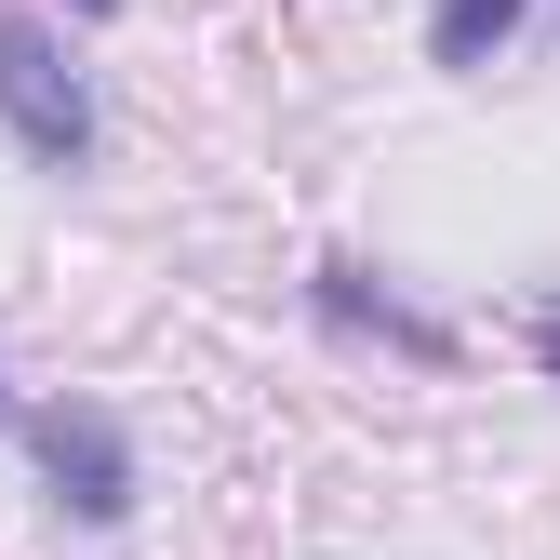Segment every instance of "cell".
Here are the masks:
<instances>
[{
    "label": "cell",
    "mask_w": 560,
    "mask_h": 560,
    "mask_svg": "<svg viewBox=\"0 0 560 560\" xmlns=\"http://www.w3.org/2000/svg\"><path fill=\"white\" fill-rule=\"evenodd\" d=\"M0 120H14L40 161H81V148H94V94H81V67H67L27 14H0Z\"/></svg>",
    "instance_id": "1"
},
{
    "label": "cell",
    "mask_w": 560,
    "mask_h": 560,
    "mask_svg": "<svg viewBox=\"0 0 560 560\" xmlns=\"http://www.w3.org/2000/svg\"><path fill=\"white\" fill-rule=\"evenodd\" d=\"M40 467L67 480L81 521H120V508H133V454H120V428H107L94 400H54V413H40Z\"/></svg>",
    "instance_id": "2"
},
{
    "label": "cell",
    "mask_w": 560,
    "mask_h": 560,
    "mask_svg": "<svg viewBox=\"0 0 560 560\" xmlns=\"http://www.w3.org/2000/svg\"><path fill=\"white\" fill-rule=\"evenodd\" d=\"M521 14H534V0H441V14H428V40H441V67H480Z\"/></svg>",
    "instance_id": "3"
},
{
    "label": "cell",
    "mask_w": 560,
    "mask_h": 560,
    "mask_svg": "<svg viewBox=\"0 0 560 560\" xmlns=\"http://www.w3.org/2000/svg\"><path fill=\"white\" fill-rule=\"evenodd\" d=\"M547 374H560V320H547Z\"/></svg>",
    "instance_id": "4"
}]
</instances>
